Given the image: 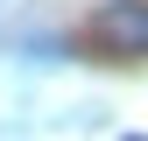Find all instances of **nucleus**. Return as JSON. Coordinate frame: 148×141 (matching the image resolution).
I'll return each mask as SVG.
<instances>
[{"label": "nucleus", "instance_id": "1", "mask_svg": "<svg viewBox=\"0 0 148 141\" xmlns=\"http://www.w3.org/2000/svg\"><path fill=\"white\" fill-rule=\"evenodd\" d=\"M92 42L106 57H148V0H106L92 21Z\"/></svg>", "mask_w": 148, "mask_h": 141}, {"label": "nucleus", "instance_id": "2", "mask_svg": "<svg viewBox=\"0 0 148 141\" xmlns=\"http://www.w3.org/2000/svg\"><path fill=\"white\" fill-rule=\"evenodd\" d=\"M120 141H148V134H120Z\"/></svg>", "mask_w": 148, "mask_h": 141}]
</instances>
